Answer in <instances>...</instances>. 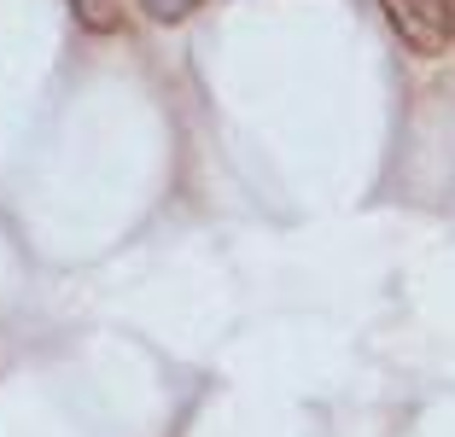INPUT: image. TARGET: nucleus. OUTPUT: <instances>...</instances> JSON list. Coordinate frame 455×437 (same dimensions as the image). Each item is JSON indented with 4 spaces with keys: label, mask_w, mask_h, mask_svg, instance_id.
<instances>
[{
    "label": "nucleus",
    "mask_w": 455,
    "mask_h": 437,
    "mask_svg": "<svg viewBox=\"0 0 455 437\" xmlns=\"http://www.w3.org/2000/svg\"><path fill=\"white\" fill-rule=\"evenodd\" d=\"M379 12H386V24L397 29V41L409 53H420V59L443 53V41H450L443 0H379Z\"/></svg>",
    "instance_id": "obj_1"
},
{
    "label": "nucleus",
    "mask_w": 455,
    "mask_h": 437,
    "mask_svg": "<svg viewBox=\"0 0 455 437\" xmlns=\"http://www.w3.org/2000/svg\"><path fill=\"white\" fill-rule=\"evenodd\" d=\"M70 12H76L82 29H94V36L123 29V6H117V0H70Z\"/></svg>",
    "instance_id": "obj_2"
},
{
    "label": "nucleus",
    "mask_w": 455,
    "mask_h": 437,
    "mask_svg": "<svg viewBox=\"0 0 455 437\" xmlns=\"http://www.w3.org/2000/svg\"><path fill=\"white\" fill-rule=\"evenodd\" d=\"M147 6V18H158V24H181L188 12H199V0H140Z\"/></svg>",
    "instance_id": "obj_3"
},
{
    "label": "nucleus",
    "mask_w": 455,
    "mask_h": 437,
    "mask_svg": "<svg viewBox=\"0 0 455 437\" xmlns=\"http://www.w3.org/2000/svg\"><path fill=\"white\" fill-rule=\"evenodd\" d=\"M443 24H450V41H455V0H443Z\"/></svg>",
    "instance_id": "obj_4"
}]
</instances>
